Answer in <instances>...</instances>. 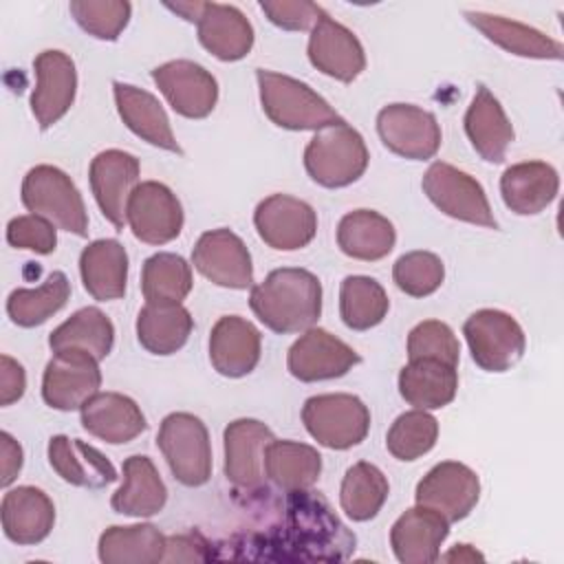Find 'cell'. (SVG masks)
<instances>
[{"label":"cell","instance_id":"f546056e","mask_svg":"<svg viewBox=\"0 0 564 564\" xmlns=\"http://www.w3.org/2000/svg\"><path fill=\"white\" fill-rule=\"evenodd\" d=\"M458 370L438 359H410L399 372V392L416 410H438L454 401Z\"/></svg>","mask_w":564,"mask_h":564},{"label":"cell","instance_id":"277c9868","mask_svg":"<svg viewBox=\"0 0 564 564\" xmlns=\"http://www.w3.org/2000/svg\"><path fill=\"white\" fill-rule=\"evenodd\" d=\"M304 167L322 187H346L368 167V148L364 137L346 121L315 132L304 150Z\"/></svg>","mask_w":564,"mask_h":564},{"label":"cell","instance_id":"74e56055","mask_svg":"<svg viewBox=\"0 0 564 564\" xmlns=\"http://www.w3.org/2000/svg\"><path fill=\"white\" fill-rule=\"evenodd\" d=\"M167 538L152 524L110 527L99 535L104 564H156L163 562Z\"/></svg>","mask_w":564,"mask_h":564},{"label":"cell","instance_id":"f907efd6","mask_svg":"<svg viewBox=\"0 0 564 564\" xmlns=\"http://www.w3.org/2000/svg\"><path fill=\"white\" fill-rule=\"evenodd\" d=\"M207 557L212 553H207V542L198 533L170 535L165 542L163 562H200Z\"/></svg>","mask_w":564,"mask_h":564},{"label":"cell","instance_id":"30bf717a","mask_svg":"<svg viewBox=\"0 0 564 564\" xmlns=\"http://www.w3.org/2000/svg\"><path fill=\"white\" fill-rule=\"evenodd\" d=\"M480 498V480L474 469L456 460L434 465L416 485V505L436 511L449 524L467 518Z\"/></svg>","mask_w":564,"mask_h":564},{"label":"cell","instance_id":"7bdbcfd3","mask_svg":"<svg viewBox=\"0 0 564 564\" xmlns=\"http://www.w3.org/2000/svg\"><path fill=\"white\" fill-rule=\"evenodd\" d=\"M192 284V267L176 253H154L143 262L141 291L148 302L181 304Z\"/></svg>","mask_w":564,"mask_h":564},{"label":"cell","instance_id":"db71d44e","mask_svg":"<svg viewBox=\"0 0 564 564\" xmlns=\"http://www.w3.org/2000/svg\"><path fill=\"white\" fill-rule=\"evenodd\" d=\"M205 4L207 2H167L165 7L170 9V11H174V13H178V15H183L187 22H196L198 24V20H200V15H203V11H205Z\"/></svg>","mask_w":564,"mask_h":564},{"label":"cell","instance_id":"52a82bcc","mask_svg":"<svg viewBox=\"0 0 564 564\" xmlns=\"http://www.w3.org/2000/svg\"><path fill=\"white\" fill-rule=\"evenodd\" d=\"M302 423L319 445L348 449L366 438L370 430V412L359 397L344 392L317 394L306 399Z\"/></svg>","mask_w":564,"mask_h":564},{"label":"cell","instance_id":"ee69618b","mask_svg":"<svg viewBox=\"0 0 564 564\" xmlns=\"http://www.w3.org/2000/svg\"><path fill=\"white\" fill-rule=\"evenodd\" d=\"M436 436V419L430 412L414 408L394 419L386 436V447L399 460H416L434 447Z\"/></svg>","mask_w":564,"mask_h":564},{"label":"cell","instance_id":"83f0119b","mask_svg":"<svg viewBox=\"0 0 564 564\" xmlns=\"http://www.w3.org/2000/svg\"><path fill=\"white\" fill-rule=\"evenodd\" d=\"M465 132L474 150L489 163H502L513 141V126L489 88L478 86L467 112Z\"/></svg>","mask_w":564,"mask_h":564},{"label":"cell","instance_id":"ba28073f","mask_svg":"<svg viewBox=\"0 0 564 564\" xmlns=\"http://www.w3.org/2000/svg\"><path fill=\"white\" fill-rule=\"evenodd\" d=\"M471 359L487 372H505L513 368L527 346L522 326L505 311L480 308L463 324Z\"/></svg>","mask_w":564,"mask_h":564},{"label":"cell","instance_id":"6da1fadb","mask_svg":"<svg viewBox=\"0 0 564 564\" xmlns=\"http://www.w3.org/2000/svg\"><path fill=\"white\" fill-rule=\"evenodd\" d=\"M260 549H286L282 560H346L355 551V535L339 522L328 502L311 491H289L284 522ZM280 555V553H278Z\"/></svg>","mask_w":564,"mask_h":564},{"label":"cell","instance_id":"816d5d0a","mask_svg":"<svg viewBox=\"0 0 564 564\" xmlns=\"http://www.w3.org/2000/svg\"><path fill=\"white\" fill-rule=\"evenodd\" d=\"M26 375L24 368L9 355L0 357V405H11L24 394Z\"/></svg>","mask_w":564,"mask_h":564},{"label":"cell","instance_id":"cb8c5ba5","mask_svg":"<svg viewBox=\"0 0 564 564\" xmlns=\"http://www.w3.org/2000/svg\"><path fill=\"white\" fill-rule=\"evenodd\" d=\"M0 518L2 531L11 542L37 544L55 524V507L42 489L24 485L4 494Z\"/></svg>","mask_w":564,"mask_h":564},{"label":"cell","instance_id":"ab89813d","mask_svg":"<svg viewBox=\"0 0 564 564\" xmlns=\"http://www.w3.org/2000/svg\"><path fill=\"white\" fill-rule=\"evenodd\" d=\"M70 297V282L62 271H53L37 289H15L7 300V313L13 324L33 328L55 315Z\"/></svg>","mask_w":564,"mask_h":564},{"label":"cell","instance_id":"9a60e30c","mask_svg":"<svg viewBox=\"0 0 564 564\" xmlns=\"http://www.w3.org/2000/svg\"><path fill=\"white\" fill-rule=\"evenodd\" d=\"M273 432L256 419H238L225 427V476L240 491H262L264 449Z\"/></svg>","mask_w":564,"mask_h":564},{"label":"cell","instance_id":"7a4b0ae2","mask_svg":"<svg viewBox=\"0 0 564 564\" xmlns=\"http://www.w3.org/2000/svg\"><path fill=\"white\" fill-rule=\"evenodd\" d=\"M249 304L273 333H302L313 328L322 313V284L306 269L282 267L251 289Z\"/></svg>","mask_w":564,"mask_h":564},{"label":"cell","instance_id":"4316f807","mask_svg":"<svg viewBox=\"0 0 564 564\" xmlns=\"http://www.w3.org/2000/svg\"><path fill=\"white\" fill-rule=\"evenodd\" d=\"M557 172L544 161L516 163L507 167L500 178L505 205L520 216H533L546 209L557 196Z\"/></svg>","mask_w":564,"mask_h":564},{"label":"cell","instance_id":"d590c367","mask_svg":"<svg viewBox=\"0 0 564 564\" xmlns=\"http://www.w3.org/2000/svg\"><path fill=\"white\" fill-rule=\"evenodd\" d=\"M194 328L183 304L148 302L137 315V339L152 355H172L185 346Z\"/></svg>","mask_w":564,"mask_h":564},{"label":"cell","instance_id":"e575fe53","mask_svg":"<svg viewBox=\"0 0 564 564\" xmlns=\"http://www.w3.org/2000/svg\"><path fill=\"white\" fill-rule=\"evenodd\" d=\"M397 242L392 223L375 209H355L339 220L337 245L355 260H381Z\"/></svg>","mask_w":564,"mask_h":564},{"label":"cell","instance_id":"9c48e42d","mask_svg":"<svg viewBox=\"0 0 564 564\" xmlns=\"http://www.w3.org/2000/svg\"><path fill=\"white\" fill-rule=\"evenodd\" d=\"M421 187L425 196L443 214L456 220L489 227V229L498 227L482 185L476 178H471L467 172L449 163L436 161L427 167Z\"/></svg>","mask_w":564,"mask_h":564},{"label":"cell","instance_id":"bcb514c9","mask_svg":"<svg viewBox=\"0 0 564 564\" xmlns=\"http://www.w3.org/2000/svg\"><path fill=\"white\" fill-rule=\"evenodd\" d=\"M130 2L123 0H73L70 13L77 24L97 40H117L130 20Z\"/></svg>","mask_w":564,"mask_h":564},{"label":"cell","instance_id":"7402d4cb","mask_svg":"<svg viewBox=\"0 0 564 564\" xmlns=\"http://www.w3.org/2000/svg\"><path fill=\"white\" fill-rule=\"evenodd\" d=\"M260 330L238 315L220 317L209 335V361L223 377L249 375L260 361Z\"/></svg>","mask_w":564,"mask_h":564},{"label":"cell","instance_id":"1f68e13d","mask_svg":"<svg viewBox=\"0 0 564 564\" xmlns=\"http://www.w3.org/2000/svg\"><path fill=\"white\" fill-rule=\"evenodd\" d=\"M84 289L99 302L119 300L128 282V253L119 240L101 238L90 242L79 256Z\"/></svg>","mask_w":564,"mask_h":564},{"label":"cell","instance_id":"f6af8a7d","mask_svg":"<svg viewBox=\"0 0 564 564\" xmlns=\"http://www.w3.org/2000/svg\"><path fill=\"white\" fill-rule=\"evenodd\" d=\"M394 284L412 297L432 295L445 278V267L436 253L410 251L403 253L392 269Z\"/></svg>","mask_w":564,"mask_h":564},{"label":"cell","instance_id":"836d02e7","mask_svg":"<svg viewBox=\"0 0 564 564\" xmlns=\"http://www.w3.org/2000/svg\"><path fill=\"white\" fill-rule=\"evenodd\" d=\"M465 18L491 42L502 46L505 51L533 57V59H562V44L542 31L520 24L516 20H507L502 15L482 13V11H465Z\"/></svg>","mask_w":564,"mask_h":564},{"label":"cell","instance_id":"c3c4849f","mask_svg":"<svg viewBox=\"0 0 564 564\" xmlns=\"http://www.w3.org/2000/svg\"><path fill=\"white\" fill-rule=\"evenodd\" d=\"M7 242L15 249H29L35 253H53L57 245L55 225L37 214L15 216L7 225Z\"/></svg>","mask_w":564,"mask_h":564},{"label":"cell","instance_id":"484cf974","mask_svg":"<svg viewBox=\"0 0 564 564\" xmlns=\"http://www.w3.org/2000/svg\"><path fill=\"white\" fill-rule=\"evenodd\" d=\"M48 463L62 480L75 487L101 489L117 480L115 465L97 447L64 434L48 441Z\"/></svg>","mask_w":564,"mask_h":564},{"label":"cell","instance_id":"8d00e7d4","mask_svg":"<svg viewBox=\"0 0 564 564\" xmlns=\"http://www.w3.org/2000/svg\"><path fill=\"white\" fill-rule=\"evenodd\" d=\"M322 471L315 447L297 441H271L264 449V474L282 491L311 489Z\"/></svg>","mask_w":564,"mask_h":564},{"label":"cell","instance_id":"d6a6232c","mask_svg":"<svg viewBox=\"0 0 564 564\" xmlns=\"http://www.w3.org/2000/svg\"><path fill=\"white\" fill-rule=\"evenodd\" d=\"M167 489L148 456H130L123 460V485L112 494L110 505L117 513L150 518L165 507Z\"/></svg>","mask_w":564,"mask_h":564},{"label":"cell","instance_id":"f5cc1de1","mask_svg":"<svg viewBox=\"0 0 564 564\" xmlns=\"http://www.w3.org/2000/svg\"><path fill=\"white\" fill-rule=\"evenodd\" d=\"M0 485L9 487L22 469V447L9 432L0 434Z\"/></svg>","mask_w":564,"mask_h":564},{"label":"cell","instance_id":"d6986e66","mask_svg":"<svg viewBox=\"0 0 564 564\" xmlns=\"http://www.w3.org/2000/svg\"><path fill=\"white\" fill-rule=\"evenodd\" d=\"M33 68L37 82L31 95V110L40 128L46 130L70 110L77 90V70L64 51H42Z\"/></svg>","mask_w":564,"mask_h":564},{"label":"cell","instance_id":"8fae6325","mask_svg":"<svg viewBox=\"0 0 564 564\" xmlns=\"http://www.w3.org/2000/svg\"><path fill=\"white\" fill-rule=\"evenodd\" d=\"M99 361L84 350H57L42 377V397L55 410H82L99 392Z\"/></svg>","mask_w":564,"mask_h":564},{"label":"cell","instance_id":"ffe728a7","mask_svg":"<svg viewBox=\"0 0 564 564\" xmlns=\"http://www.w3.org/2000/svg\"><path fill=\"white\" fill-rule=\"evenodd\" d=\"M192 262L209 282L225 289H247L253 282L249 249L229 229L205 231L194 245Z\"/></svg>","mask_w":564,"mask_h":564},{"label":"cell","instance_id":"603a6c76","mask_svg":"<svg viewBox=\"0 0 564 564\" xmlns=\"http://www.w3.org/2000/svg\"><path fill=\"white\" fill-rule=\"evenodd\" d=\"M449 533V522L421 505L397 518L390 531V546L403 564H430L441 555V544Z\"/></svg>","mask_w":564,"mask_h":564},{"label":"cell","instance_id":"8992f818","mask_svg":"<svg viewBox=\"0 0 564 564\" xmlns=\"http://www.w3.org/2000/svg\"><path fill=\"white\" fill-rule=\"evenodd\" d=\"M174 478L185 487H200L212 476V445L205 423L189 412H172L156 436Z\"/></svg>","mask_w":564,"mask_h":564},{"label":"cell","instance_id":"44dd1931","mask_svg":"<svg viewBox=\"0 0 564 564\" xmlns=\"http://www.w3.org/2000/svg\"><path fill=\"white\" fill-rule=\"evenodd\" d=\"M308 59L317 70L344 84L357 79L366 68V55L357 35L335 22L326 11L311 29Z\"/></svg>","mask_w":564,"mask_h":564},{"label":"cell","instance_id":"7c38bea8","mask_svg":"<svg viewBox=\"0 0 564 564\" xmlns=\"http://www.w3.org/2000/svg\"><path fill=\"white\" fill-rule=\"evenodd\" d=\"M377 132L388 150L403 159L425 161L441 148L436 117L412 104H390L377 115Z\"/></svg>","mask_w":564,"mask_h":564},{"label":"cell","instance_id":"2e32d148","mask_svg":"<svg viewBox=\"0 0 564 564\" xmlns=\"http://www.w3.org/2000/svg\"><path fill=\"white\" fill-rule=\"evenodd\" d=\"M152 79L167 104L187 119L207 117L218 101V84L214 75L189 59H174L156 66Z\"/></svg>","mask_w":564,"mask_h":564},{"label":"cell","instance_id":"3957f363","mask_svg":"<svg viewBox=\"0 0 564 564\" xmlns=\"http://www.w3.org/2000/svg\"><path fill=\"white\" fill-rule=\"evenodd\" d=\"M264 115L286 130H322L344 119L308 84L282 73L256 70Z\"/></svg>","mask_w":564,"mask_h":564},{"label":"cell","instance_id":"5b68a950","mask_svg":"<svg viewBox=\"0 0 564 564\" xmlns=\"http://www.w3.org/2000/svg\"><path fill=\"white\" fill-rule=\"evenodd\" d=\"M22 203L31 214L51 220L75 236L88 234L84 198L70 176L53 165H35L22 181Z\"/></svg>","mask_w":564,"mask_h":564},{"label":"cell","instance_id":"681fc988","mask_svg":"<svg viewBox=\"0 0 564 564\" xmlns=\"http://www.w3.org/2000/svg\"><path fill=\"white\" fill-rule=\"evenodd\" d=\"M267 18L286 31H306L317 24L324 9L306 0H269L260 2Z\"/></svg>","mask_w":564,"mask_h":564},{"label":"cell","instance_id":"ac0fdd59","mask_svg":"<svg viewBox=\"0 0 564 564\" xmlns=\"http://www.w3.org/2000/svg\"><path fill=\"white\" fill-rule=\"evenodd\" d=\"M355 364H359L357 350L324 328L304 330L286 357L289 372L306 383L341 377Z\"/></svg>","mask_w":564,"mask_h":564},{"label":"cell","instance_id":"e0dca14e","mask_svg":"<svg viewBox=\"0 0 564 564\" xmlns=\"http://www.w3.org/2000/svg\"><path fill=\"white\" fill-rule=\"evenodd\" d=\"M90 189L101 214L123 229L128 223V203L139 185V161L123 150H104L90 163Z\"/></svg>","mask_w":564,"mask_h":564},{"label":"cell","instance_id":"d4e9b609","mask_svg":"<svg viewBox=\"0 0 564 564\" xmlns=\"http://www.w3.org/2000/svg\"><path fill=\"white\" fill-rule=\"evenodd\" d=\"M82 425L88 434L121 445L137 438L145 427L141 408L126 394L97 392L82 405Z\"/></svg>","mask_w":564,"mask_h":564},{"label":"cell","instance_id":"f1b7e54d","mask_svg":"<svg viewBox=\"0 0 564 564\" xmlns=\"http://www.w3.org/2000/svg\"><path fill=\"white\" fill-rule=\"evenodd\" d=\"M115 101L119 117L137 137L167 152H181L170 119L152 93L130 84L115 82Z\"/></svg>","mask_w":564,"mask_h":564},{"label":"cell","instance_id":"4dcf8cb0","mask_svg":"<svg viewBox=\"0 0 564 564\" xmlns=\"http://www.w3.org/2000/svg\"><path fill=\"white\" fill-rule=\"evenodd\" d=\"M200 44L223 62L242 59L253 46V29L240 9L207 2L198 20Z\"/></svg>","mask_w":564,"mask_h":564},{"label":"cell","instance_id":"60d3db41","mask_svg":"<svg viewBox=\"0 0 564 564\" xmlns=\"http://www.w3.org/2000/svg\"><path fill=\"white\" fill-rule=\"evenodd\" d=\"M388 494L390 485L383 471L372 463L359 460L346 471L341 480L339 502L348 518L355 522H366L381 511Z\"/></svg>","mask_w":564,"mask_h":564},{"label":"cell","instance_id":"b9f144b4","mask_svg":"<svg viewBox=\"0 0 564 564\" xmlns=\"http://www.w3.org/2000/svg\"><path fill=\"white\" fill-rule=\"evenodd\" d=\"M390 300L383 286L368 275H348L339 289V315L352 330H368L383 322Z\"/></svg>","mask_w":564,"mask_h":564},{"label":"cell","instance_id":"5bb4252c","mask_svg":"<svg viewBox=\"0 0 564 564\" xmlns=\"http://www.w3.org/2000/svg\"><path fill=\"white\" fill-rule=\"evenodd\" d=\"M126 218L134 238L148 245H165L183 229V207L176 194L156 181L137 185Z\"/></svg>","mask_w":564,"mask_h":564},{"label":"cell","instance_id":"4fadbf2b","mask_svg":"<svg viewBox=\"0 0 564 564\" xmlns=\"http://www.w3.org/2000/svg\"><path fill=\"white\" fill-rule=\"evenodd\" d=\"M258 236L278 251H295L306 247L317 231L315 209L289 194L264 198L253 214Z\"/></svg>","mask_w":564,"mask_h":564},{"label":"cell","instance_id":"f35d334b","mask_svg":"<svg viewBox=\"0 0 564 564\" xmlns=\"http://www.w3.org/2000/svg\"><path fill=\"white\" fill-rule=\"evenodd\" d=\"M115 326L97 306H86L73 313L64 324H59L51 337L48 346L53 352L57 350H84L93 355L97 361L106 359L112 350Z\"/></svg>","mask_w":564,"mask_h":564},{"label":"cell","instance_id":"7dc6e473","mask_svg":"<svg viewBox=\"0 0 564 564\" xmlns=\"http://www.w3.org/2000/svg\"><path fill=\"white\" fill-rule=\"evenodd\" d=\"M408 359H438L458 368L460 346L445 322L425 319L408 335Z\"/></svg>","mask_w":564,"mask_h":564},{"label":"cell","instance_id":"11a10c76","mask_svg":"<svg viewBox=\"0 0 564 564\" xmlns=\"http://www.w3.org/2000/svg\"><path fill=\"white\" fill-rule=\"evenodd\" d=\"M445 562H476V560H485L482 553H478L471 544H456L449 553L438 555Z\"/></svg>","mask_w":564,"mask_h":564}]
</instances>
